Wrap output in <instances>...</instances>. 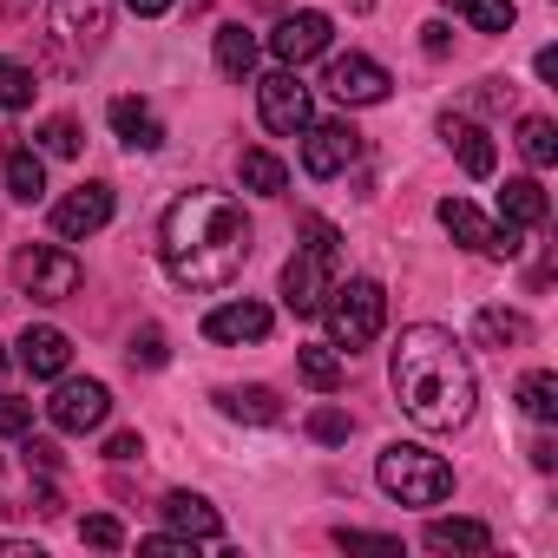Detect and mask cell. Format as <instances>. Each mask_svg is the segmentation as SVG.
Returning <instances> with one entry per match:
<instances>
[{"instance_id":"cell-1","label":"cell","mask_w":558,"mask_h":558,"mask_svg":"<svg viewBox=\"0 0 558 558\" xmlns=\"http://www.w3.org/2000/svg\"><path fill=\"white\" fill-rule=\"evenodd\" d=\"M250 243H256V230H250L243 204L223 197V191H184L158 223L165 276L178 290H197V296L236 283L243 263H250Z\"/></svg>"},{"instance_id":"cell-2","label":"cell","mask_w":558,"mask_h":558,"mask_svg":"<svg viewBox=\"0 0 558 558\" xmlns=\"http://www.w3.org/2000/svg\"><path fill=\"white\" fill-rule=\"evenodd\" d=\"M388 381H395V401L408 408V421L427 427V434H453V427L473 421L480 381H473V362L453 342V329H434V323L401 329Z\"/></svg>"},{"instance_id":"cell-3","label":"cell","mask_w":558,"mask_h":558,"mask_svg":"<svg viewBox=\"0 0 558 558\" xmlns=\"http://www.w3.org/2000/svg\"><path fill=\"white\" fill-rule=\"evenodd\" d=\"M336 276H342V230L329 217H303V243L283 263V303H290V316H323Z\"/></svg>"},{"instance_id":"cell-4","label":"cell","mask_w":558,"mask_h":558,"mask_svg":"<svg viewBox=\"0 0 558 558\" xmlns=\"http://www.w3.org/2000/svg\"><path fill=\"white\" fill-rule=\"evenodd\" d=\"M375 480H381V493H388V499H401V506H440V499L453 493V466H447L440 453L414 447V440L381 447Z\"/></svg>"},{"instance_id":"cell-5","label":"cell","mask_w":558,"mask_h":558,"mask_svg":"<svg viewBox=\"0 0 558 558\" xmlns=\"http://www.w3.org/2000/svg\"><path fill=\"white\" fill-rule=\"evenodd\" d=\"M323 316H329L336 349H342V355H355V349H368V342L388 329V290L375 283V276H349V283L336 276V290H329Z\"/></svg>"},{"instance_id":"cell-6","label":"cell","mask_w":558,"mask_h":558,"mask_svg":"<svg viewBox=\"0 0 558 558\" xmlns=\"http://www.w3.org/2000/svg\"><path fill=\"white\" fill-rule=\"evenodd\" d=\"M14 283H21L34 303H66V296H80L86 269H80V256L60 250V243H27V250H14Z\"/></svg>"},{"instance_id":"cell-7","label":"cell","mask_w":558,"mask_h":558,"mask_svg":"<svg viewBox=\"0 0 558 558\" xmlns=\"http://www.w3.org/2000/svg\"><path fill=\"white\" fill-rule=\"evenodd\" d=\"M440 223H447V236L453 243H466V250H480V256H499V263H512L525 243V230H512V223H493L480 204H466V197H440Z\"/></svg>"},{"instance_id":"cell-8","label":"cell","mask_w":558,"mask_h":558,"mask_svg":"<svg viewBox=\"0 0 558 558\" xmlns=\"http://www.w3.org/2000/svg\"><path fill=\"white\" fill-rule=\"evenodd\" d=\"M106 414H112V388H106V381H73V375H60V381H53L47 421H53L60 434H99V427H106Z\"/></svg>"},{"instance_id":"cell-9","label":"cell","mask_w":558,"mask_h":558,"mask_svg":"<svg viewBox=\"0 0 558 558\" xmlns=\"http://www.w3.org/2000/svg\"><path fill=\"white\" fill-rule=\"evenodd\" d=\"M256 112H263V125H269L276 138H303V125H310L316 112H310V86L296 80V66L256 80Z\"/></svg>"},{"instance_id":"cell-10","label":"cell","mask_w":558,"mask_h":558,"mask_svg":"<svg viewBox=\"0 0 558 558\" xmlns=\"http://www.w3.org/2000/svg\"><path fill=\"white\" fill-rule=\"evenodd\" d=\"M355 158H362V132L349 119H323V125L310 119L303 125V171L310 178H342Z\"/></svg>"},{"instance_id":"cell-11","label":"cell","mask_w":558,"mask_h":558,"mask_svg":"<svg viewBox=\"0 0 558 558\" xmlns=\"http://www.w3.org/2000/svg\"><path fill=\"white\" fill-rule=\"evenodd\" d=\"M323 86H329L342 106H381L395 80H388V66H381V60H368V53H342V60H329Z\"/></svg>"},{"instance_id":"cell-12","label":"cell","mask_w":558,"mask_h":558,"mask_svg":"<svg viewBox=\"0 0 558 558\" xmlns=\"http://www.w3.org/2000/svg\"><path fill=\"white\" fill-rule=\"evenodd\" d=\"M53 34L73 47V53H99L106 34H112V0H53Z\"/></svg>"},{"instance_id":"cell-13","label":"cell","mask_w":558,"mask_h":558,"mask_svg":"<svg viewBox=\"0 0 558 558\" xmlns=\"http://www.w3.org/2000/svg\"><path fill=\"white\" fill-rule=\"evenodd\" d=\"M329 14H283V21H276V34H269V53L276 60H283V66H303V60H323L329 53Z\"/></svg>"},{"instance_id":"cell-14","label":"cell","mask_w":558,"mask_h":558,"mask_svg":"<svg viewBox=\"0 0 558 558\" xmlns=\"http://www.w3.org/2000/svg\"><path fill=\"white\" fill-rule=\"evenodd\" d=\"M112 223V184H80V191H66L60 204H53V230L66 236V243H80V236H93V230H106Z\"/></svg>"},{"instance_id":"cell-15","label":"cell","mask_w":558,"mask_h":558,"mask_svg":"<svg viewBox=\"0 0 558 558\" xmlns=\"http://www.w3.org/2000/svg\"><path fill=\"white\" fill-rule=\"evenodd\" d=\"M269 310L263 303H250V296H236V303H217L210 316H204V336L210 342H223V349H243V342H263L269 336Z\"/></svg>"},{"instance_id":"cell-16","label":"cell","mask_w":558,"mask_h":558,"mask_svg":"<svg viewBox=\"0 0 558 558\" xmlns=\"http://www.w3.org/2000/svg\"><path fill=\"white\" fill-rule=\"evenodd\" d=\"M14 349H21V368H27L34 381H60V375L73 368V336L53 329V323H40V329L27 323V336H21Z\"/></svg>"},{"instance_id":"cell-17","label":"cell","mask_w":558,"mask_h":558,"mask_svg":"<svg viewBox=\"0 0 558 558\" xmlns=\"http://www.w3.org/2000/svg\"><path fill=\"white\" fill-rule=\"evenodd\" d=\"M165 525L171 532H184V538H197V545H217L223 538V519H217V506L210 499H197V493H165Z\"/></svg>"},{"instance_id":"cell-18","label":"cell","mask_w":558,"mask_h":558,"mask_svg":"<svg viewBox=\"0 0 558 558\" xmlns=\"http://www.w3.org/2000/svg\"><path fill=\"white\" fill-rule=\"evenodd\" d=\"M106 119H112V132H119L132 151H158V145H165V119H158L145 99H112Z\"/></svg>"},{"instance_id":"cell-19","label":"cell","mask_w":558,"mask_h":558,"mask_svg":"<svg viewBox=\"0 0 558 558\" xmlns=\"http://www.w3.org/2000/svg\"><path fill=\"white\" fill-rule=\"evenodd\" d=\"M440 138L460 151L466 178H493V165H499V158H493V138H486V125H473V119H453V112H447V119H440Z\"/></svg>"},{"instance_id":"cell-20","label":"cell","mask_w":558,"mask_h":558,"mask_svg":"<svg viewBox=\"0 0 558 558\" xmlns=\"http://www.w3.org/2000/svg\"><path fill=\"white\" fill-rule=\"evenodd\" d=\"M217 408H223L230 421H250V427H276V421H283L276 388H217Z\"/></svg>"},{"instance_id":"cell-21","label":"cell","mask_w":558,"mask_h":558,"mask_svg":"<svg viewBox=\"0 0 558 558\" xmlns=\"http://www.w3.org/2000/svg\"><path fill=\"white\" fill-rule=\"evenodd\" d=\"M236 178H243V191H256V197H283V191H290V165L276 158V151H263V145H250V151L236 158Z\"/></svg>"},{"instance_id":"cell-22","label":"cell","mask_w":558,"mask_h":558,"mask_svg":"<svg viewBox=\"0 0 558 558\" xmlns=\"http://www.w3.org/2000/svg\"><path fill=\"white\" fill-rule=\"evenodd\" d=\"M499 223H512V230H538V223H545V191H538V178H506V191H499Z\"/></svg>"},{"instance_id":"cell-23","label":"cell","mask_w":558,"mask_h":558,"mask_svg":"<svg viewBox=\"0 0 558 558\" xmlns=\"http://www.w3.org/2000/svg\"><path fill=\"white\" fill-rule=\"evenodd\" d=\"M0 171H8V191H14L21 204H40V197H47V165H40V151L8 145V151H0Z\"/></svg>"},{"instance_id":"cell-24","label":"cell","mask_w":558,"mask_h":558,"mask_svg":"<svg viewBox=\"0 0 558 558\" xmlns=\"http://www.w3.org/2000/svg\"><path fill=\"white\" fill-rule=\"evenodd\" d=\"M427 551H493V532L480 519H427Z\"/></svg>"},{"instance_id":"cell-25","label":"cell","mask_w":558,"mask_h":558,"mask_svg":"<svg viewBox=\"0 0 558 558\" xmlns=\"http://www.w3.org/2000/svg\"><path fill=\"white\" fill-rule=\"evenodd\" d=\"M473 336L486 342V349H519V342H532V323L519 316V310H480V323H473Z\"/></svg>"},{"instance_id":"cell-26","label":"cell","mask_w":558,"mask_h":558,"mask_svg":"<svg viewBox=\"0 0 558 558\" xmlns=\"http://www.w3.org/2000/svg\"><path fill=\"white\" fill-rule=\"evenodd\" d=\"M296 368H303V381H310L316 395H336V388L349 381V362H342L336 342H329V349H296Z\"/></svg>"},{"instance_id":"cell-27","label":"cell","mask_w":558,"mask_h":558,"mask_svg":"<svg viewBox=\"0 0 558 558\" xmlns=\"http://www.w3.org/2000/svg\"><path fill=\"white\" fill-rule=\"evenodd\" d=\"M447 14H460L473 34H512V21H519L512 0H447Z\"/></svg>"},{"instance_id":"cell-28","label":"cell","mask_w":558,"mask_h":558,"mask_svg":"<svg viewBox=\"0 0 558 558\" xmlns=\"http://www.w3.org/2000/svg\"><path fill=\"white\" fill-rule=\"evenodd\" d=\"M217 73H230V80L256 73V34L250 27H217Z\"/></svg>"},{"instance_id":"cell-29","label":"cell","mask_w":558,"mask_h":558,"mask_svg":"<svg viewBox=\"0 0 558 558\" xmlns=\"http://www.w3.org/2000/svg\"><path fill=\"white\" fill-rule=\"evenodd\" d=\"M519 408H525L538 427H551V421H558V375H551V368H532V375L519 381Z\"/></svg>"},{"instance_id":"cell-30","label":"cell","mask_w":558,"mask_h":558,"mask_svg":"<svg viewBox=\"0 0 558 558\" xmlns=\"http://www.w3.org/2000/svg\"><path fill=\"white\" fill-rule=\"evenodd\" d=\"M519 151L532 171H551L558 165V125L551 119H519Z\"/></svg>"},{"instance_id":"cell-31","label":"cell","mask_w":558,"mask_h":558,"mask_svg":"<svg viewBox=\"0 0 558 558\" xmlns=\"http://www.w3.org/2000/svg\"><path fill=\"white\" fill-rule=\"evenodd\" d=\"M34 73L21 66V60H0V112H27L34 106Z\"/></svg>"},{"instance_id":"cell-32","label":"cell","mask_w":558,"mask_h":558,"mask_svg":"<svg viewBox=\"0 0 558 558\" xmlns=\"http://www.w3.org/2000/svg\"><path fill=\"white\" fill-rule=\"evenodd\" d=\"M40 151L47 158H80V125L73 119H47L40 125Z\"/></svg>"},{"instance_id":"cell-33","label":"cell","mask_w":558,"mask_h":558,"mask_svg":"<svg viewBox=\"0 0 558 558\" xmlns=\"http://www.w3.org/2000/svg\"><path fill=\"white\" fill-rule=\"evenodd\" d=\"M21 434H34V401L0 395V440H21Z\"/></svg>"},{"instance_id":"cell-34","label":"cell","mask_w":558,"mask_h":558,"mask_svg":"<svg viewBox=\"0 0 558 558\" xmlns=\"http://www.w3.org/2000/svg\"><path fill=\"white\" fill-rule=\"evenodd\" d=\"M80 538H86V545H99V551H119V545H125V525H119L112 512H93V519L80 525Z\"/></svg>"},{"instance_id":"cell-35","label":"cell","mask_w":558,"mask_h":558,"mask_svg":"<svg viewBox=\"0 0 558 558\" xmlns=\"http://www.w3.org/2000/svg\"><path fill=\"white\" fill-rule=\"evenodd\" d=\"M310 434L336 447V440H349V434H355V421H349L342 408H316V414H310Z\"/></svg>"},{"instance_id":"cell-36","label":"cell","mask_w":558,"mask_h":558,"mask_svg":"<svg viewBox=\"0 0 558 558\" xmlns=\"http://www.w3.org/2000/svg\"><path fill=\"white\" fill-rule=\"evenodd\" d=\"M132 368H165V336L158 329H138L132 336Z\"/></svg>"},{"instance_id":"cell-37","label":"cell","mask_w":558,"mask_h":558,"mask_svg":"<svg viewBox=\"0 0 558 558\" xmlns=\"http://www.w3.org/2000/svg\"><path fill=\"white\" fill-rule=\"evenodd\" d=\"M336 545H355V551H401V538H388V532H336Z\"/></svg>"},{"instance_id":"cell-38","label":"cell","mask_w":558,"mask_h":558,"mask_svg":"<svg viewBox=\"0 0 558 558\" xmlns=\"http://www.w3.org/2000/svg\"><path fill=\"white\" fill-rule=\"evenodd\" d=\"M138 453H145L138 434H112V440H106V460H138Z\"/></svg>"},{"instance_id":"cell-39","label":"cell","mask_w":558,"mask_h":558,"mask_svg":"<svg viewBox=\"0 0 558 558\" xmlns=\"http://www.w3.org/2000/svg\"><path fill=\"white\" fill-rule=\"evenodd\" d=\"M532 66H538V80H545V86H558V47H538V60H532Z\"/></svg>"},{"instance_id":"cell-40","label":"cell","mask_w":558,"mask_h":558,"mask_svg":"<svg viewBox=\"0 0 558 558\" xmlns=\"http://www.w3.org/2000/svg\"><path fill=\"white\" fill-rule=\"evenodd\" d=\"M125 8H132L138 21H158V14H171V0H125Z\"/></svg>"},{"instance_id":"cell-41","label":"cell","mask_w":558,"mask_h":558,"mask_svg":"<svg viewBox=\"0 0 558 558\" xmlns=\"http://www.w3.org/2000/svg\"><path fill=\"white\" fill-rule=\"evenodd\" d=\"M421 47H427V53H447V27H440V21H434V27H421Z\"/></svg>"},{"instance_id":"cell-42","label":"cell","mask_w":558,"mask_h":558,"mask_svg":"<svg viewBox=\"0 0 558 558\" xmlns=\"http://www.w3.org/2000/svg\"><path fill=\"white\" fill-rule=\"evenodd\" d=\"M532 466H538V473H551V466H558V453H551V440H532Z\"/></svg>"},{"instance_id":"cell-43","label":"cell","mask_w":558,"mask_h":558,"mask_svg":"<svg viewBox=\"0 0 558 558\" xmlns=\"http://www.w3.org/2000/svg\"><path fill=\"white\" fill-rule=\"evenodd\" d=\"M34 8H40V0H0V14H8V21H27Z\"/></svg>"},{"instance_id":"cell-44","label":"cell","mask_w":558,"mask_h":558,"mask_svg":"<svg viewBox=\"0 0 558 558\" xmlns=\"http://www.w3.org/2000/svg\"><path fill=\"white\" fill-rule=\"evenodd\" d=\"M204 8H210V0H191V14H204Z\"/></svg>"},{"instance_id":"cell-45","label":"cell","mask_w":558,"mask_h":558,"mask_svg":"<svg viewBox=\"0 0 558 558\" xmlns=\"http://www.w3.org/2000/svg\"><path fill=\"white\" fill-rule=\"evenodd\" d=\"M0 375H8V349H0Z\"/></svg>"}]
</instances>
